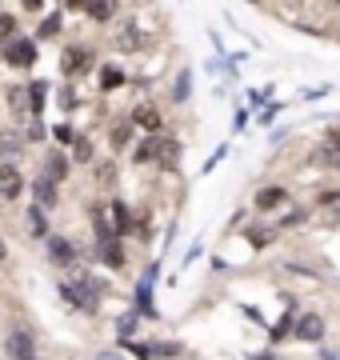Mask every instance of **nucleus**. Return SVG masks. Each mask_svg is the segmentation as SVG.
Returning <instances> with one entry per match:
<instances>
[{
	"label": "nucleus",
	"instance_id": "1",
	"mask_svg": "<svg viewBox=\"0 0 340 360\" xmlns=\"http://www.w3.org/2000/svg\"><path fill=\"white\" fill-rule=\"evenodd\" d=\"M105 284L96 281V276H89V272H72L68 281H60V296H65V304L68 309H77L84 312V316H96L100 312V304H105Z\"/></svg>",
	"mask_w": 340,
	"mask_h": 360
},
{
	"label": "nucleus",
	"instance_id": "2",
	"mask_svg": "<svg viewBox=\"0 0 340 360\" xmlns=\"http://www.w3.org/2000/svg\"><path fill=\"white\" fill-rule=\"evenodd\" d=\"M292 336H296L301 345H325L328 321L320 316V312H296V321H292Z\"/></svg>",
	"mask_w": 340,
	"mask_h": 360
},
{
	"label": "nucleus",
	"instance_id": "3",
	"mask_svg": "<svg viewBox=\"0 0 340 360\" xmlns=\"http://www.w3.org/2000/svg\"><path fill=\"white\" fill-rule=\"evenodd\" d=\"M44 252H48V260H53L56 269L65 272H77V245L68 240V236H56V232H48V240H44Z\"/></svg>",
	"mask_w": 340,
	"mask_h": 360
},
{
	"label": "nucleus",
	"instance_id": "4",
	"mask_svg": "<svg viewBox=\"0 0 340 360\" xmlns=\"http://www.w3.org/2000/svg\"><path fill=\"white\" fill-rule=\"evenodd\" d=\"M4 60L13 68H32L37 65V40H28V37L4 40Z\"/></svg>",
	"mask_w": 340,
	"mask_h": 360
},
{
	"label": "nucleus",
	"instance_id": "5",
	"mask_svg": "<svg viewBox=\"0 0 340 360\" xmlns=\"http://www.w3.org/2000/svg\"><path fill=\"white\" fill-rule=\"evenodd\" d=\"M25 196V176H20V168L13 160H0V200L4 205H13Z\"/></svg>",
	"mask_w": 340,
	"mask_h": 360
},
{
	"label": "nucleus",
	"instance_id": "6",
	"mask_svg": "<svg viewBox=\"0 0 340 360\" xmlns=\"http://www.w3.org/2000/svg\"><path fill=\"white\" fill-rule=\"evenodd\" d=\"M152 284H157V264H148V269H144V276L136 281V292H132L140 316H157V304H152Z\"/></svg>",
	"mask_w": 340,
	"mask_h": 360
},
{
	"label": "nucleus",
	"instance_id": "7",
	"mask_svg": "<svg viewBox=\"0 0 340 360\" xmlns=\"http://www.w3.org/2000/svg\"><path fill=\"white\" fill-rule=\"evenodd\" d=\"M4 352L13 360H32L37 356V340L28 328H13V333H4Z\"/></svg>",
	"mask_w": 340,
	"mask_h": 360
},
{
	"label": "nucleus",
	"instance_id": "8",
	"mask_svg": "<svg viewBox=\"0 0 340 360\" xmlns=\"http://www.w3.org/2000/svg\"><path fill=\"white\" fill-rule=\"evenodd\" d=\"M32 200H37V208H44V212L60 208V184H53L48 176H37L32 180Z\"/></svg>",
	"mask_w": 340,
	"mask_h": 360
},
{
	"label": "nucleus",
	"instance_id": "9",
	"mask_svg": "<svg viewBox=\"0 0 340 360\" xmlns=\"http://www.w3.org/2000/svg\"><path fill=\"white\" fill-rule=\"evenodd\" d=\"M132 160L136 165H152V160H164V136L160 132H148L136 148H132Z\"/></svg>",
	"mask_w": 340,
	"mask_h": 360
},
{
	"label": "nucleus",
	"instance_id": "10",
	"mask_svg": "<svg viewBox=\"0 0 340 360\" xmlns=\"http://www.w3.org/2000/svg\"><path fill=\"white\" fill-rule=\"evenodd\" d=\"M132 129H144V132H160L164 129V112H160L157 104H140V108H132Z\"/></svg>",
	"mask_w": 340,
	"mask_h": 360
},
{
	"label": "nucleus",
	"instance_id": "11",
	"mask_svg": "<svg viewBox=\"0 0 340 360\" xmlns=\"http://www.w3.org/2000/svg\"><path fill=\"white\" fill-rule=\"evenodd\" d=\"M92 65V52L84 49V44H72V49H65V56H60V68H65V77H80L84 68Z\"/></svg>",
	"mask_w": 340,
	"mask_h": 360
},
{
	"label": "nucleus",
	"instance_id": "12",
	"mask_svg": "<svg viewBox=\"0 0 340 360\" xmlns=\"http://www.w3.org/2000/svg\"><path fill=\"white\" fill-rule=\"evenodd\" d=\"M280 205H288V188H280V184H264L261 193H256V200H252L256 212H276Z\"/></svg>",
	"mask_w": 340,
	"mask_h": 360
},
{
	"label": "nucleus",
	"instance_id": "13",
	"mask_svg": "<svg viewBox=\"0 0 340 360\" xmlns=\"http://www.w3.org/2000/svg\"><path fill=\"white\" fill-rule=\"evenodd\" d=\"M96 257H100V264L112 272H124V245L120 240H108V245H96Z\"/></svg>",
	"mask_w": 340,
	"mask_h": 360
},
{
	"label": "nucleus",
	"instance_id": "14",
	"mask_svg": "<svg viewBox=\"0 0 340 360\" xmlns=\"http://www.w3.org/2000/svg\"><path fill=\"white\" fill-rule=\"evenodd\" d=\"M108 217H112V229H117V236L120 240H124V236H129L132 232V217H129V205H124V200H108Z\"/></svg>",
	"mask_w": 340,
	"mask_h": 360
},
{
	"label": "nucleus",
	"instance_id": "15",
	"mask_svg": "<svg viewBox=\"0 0 340 360\" xmlns=\"http://www.w3.org/2000/svg\"><path fill=\"white\" fill-rule=\"evenodd\" d=\"M48 212H44V208H28V236H32V240H48Z\"/></svg>",
	"mask_w": 340,
	"mask_h": 360
},
{
	"label": "nucleus",
	"instance_id": "16",
	"mask_svg": "<svg viewBox=\"0 0 340 360\" xmlns=\"http://www.w3.org/2000/svg\"><path fill=\"white\" fill-rule=\"evenodd\" d=\"M276 236H280V232L268 229V224H249V229H244V240H249L252 248H268V245H276Z\"/></svg>",
	"mask_w": 340,
	"mask_h": 360
},
{
	"label": "nucleus",
	"instance_id": "17",
	"mask_svg": "<svg viewBox=\"0 0 340 360\" xmlns=\"http://www.w3.org/2000/svg\"><path fill=\"white\" fill-rule=\"evenodd\" d=\"M108 144H112V153H124L132 144V120H117L112 132H108Z\"/></svg>",
	"mask_w": 340,
	"mask_h": 360
},
{
	"label": "nucleus",
	"instance_id": "18",
	"mask_svg": "<svg viewBox=\"0 0 340 360\" xmlns=\"http://www.w3.org/2000/svg\"><path fill=\"white\" fill-rule=\"evenodd\" d=\"M68 168H72V160H68V156H60V153H53L48 160H44V176L53 180V184H60V180L68 176Z\"/></svg>",
	"mask_w": 340,
	"mask_h": 360
},
{
	"label": "nucleus",
	"instance_id": "19",
	"mask_svg": "<svg viewBox=\"0 0 340 360\" xmlns=\"http://www.w3.org/2000/svg\"><path fill=\"white\" fill-rule=\"evenodd\" d=\"M292 321H296V300H292V304H288V312L285 316H280V321L273 324V333H268V340H285V336H292Z\"/></svg>",
	"mask_w": 340,
	"mask_h": 360
},
{
	"label": "nucleus",
	"instance_id": "20",
	"mask_svg": "<svg viewBox=\"0 0 340 360\" xmlns=\"http://www.w3.org/2000/svg\"><path fill=\"white\" fill-rule=\"evenodd\" d=\"M117 49H120V52H136V49H140V32H136L132 25H124V28L117 32Z\"/></svg>",
	"mask_w": 340,
	"mask_h": 360
},
{
	"label": "nucleus",
	"instance_id": "21",
	"mask_svg": "<svg viewBox=\"0 0 340 360\" xmlns=\"http://www.w3.org/2000/svg\"><path fill=\"white\" fill-rule=\"evenodd\" d=\"M112 13H117L112 0H89V16L92 20H112Z\"/></svg>",
	"mask_w": 340,
	"mask_h": 360
},
{
	"label": "nucleus",
	"instance_id": "22",
	"mask_svg": "<svg viewBox=\"0 0 340 360\" xmlns=\"http://www.w3.org/2000/svg\"><path fill=\"white\" fill-rule=\"evenodd\" d=\"M136 324H140V312L132 309V312H124V316H120V321H117V333L124 336V340H129V336L136 333Z\"/></svg>",
	"mask_w": 340,
	"mask_h": 360
},
{
	"label": "nucleus",
	"instance_id": "23",
	"mask_svg": "<svg viewBox=\"0 0 340 360\" xmlns=\"http://www.w3.org/2000/svg\"><path fill=\"white\" fill-rule=\"evenodd\" d=\"M316 208L328 212V208H340V188H325V193L316 196Z\"/></svg>",
	"mask_w": 340,
	"mask_h": 360
},
{
	"label": "nucleus",
	"instance_id": "24",
	"mask_svg": "<svg viewBox=\"0 0 340 360\" xmlns=\"http://www.w3.org/2000/svg\"><path fill=\"white\" fill-rule=\"evenodd\" d=\"M120 84H124L120 68H100V89H120Z\"/></svg>",
	"mask_w": 340,
	"mask_h": 360
},
{
	"label": "nucleus",
	"instance_id": "25",
	"mask_svg": "<svg viewBox=\"0 0 340 360\" xmlns=\"http://www.w3.org/2000/svg\"><path fill=\"white\" fill-rule=\"evenodd\" d=\"M304 220H308L304 208H288L285 217H280V229H296V224H304ZM280 229H276V232H280Z\"/></svg>",
	"mask_w": 340,
	"mask_h": 360
},
{
	"label": "nucleus",
	"instance_id": "26",
	"mask_svg": "<svg viewBox=\"0 0 340 360\" xmlns=\"http://www.w3.org/2000/svg\"><path fill=\"white\" fill-rule=\"evenodd\" d=\"M20 148H25V144L16 141V136H0V160H4V156H8V160L20 156Z\"/></svg>",
	"mask_w": 340,
	"mask_h": 360
},
{
	"label": "nucleus",
	"instance_id": "27",
	"mask_svg": "<svg viewBox=\"0 0 340 360\" xmlns=\"http://www.w3.org/2000/svg\"><path fill=\"white\" fill-rule=\"evenodd\" d=\"M72 160H92V144L84 141V136H77V141H72Z\"/></svg>",
	"mask_w": 340,
	"mask_h": 360
},
{
	"label": "nucleus",
	"instance_id": "28",
	"mask_svg": "<svg viewBox=\"0 0 340 360\" xmlns=\"http://www.w3.org/2000/svg\"><path fill=\"white\" fill-rule=\"evenodd\" d=\"M28 101H32V112H44V84H32V89H28Z\"/></svg>",
	"mask_w": 340,
	"mask_h": 360
},
{
	"label": "nucleus",
	"instance_id": "29",
	"mask_svg": "<svg viewBox=\"0 0 340 360\" xmlns=\"http://www.w3.org/2000/svg\"><path fill=\"white\" fill-rule=\"evenodd\" d=\"M53 136H56V141H60V144H65V148H68V144H72V141H77V132L68 129V124H56V129H53Z\"/></svg>",
	"mask_w": 340,
	"mask_h": 360
},
{
	"label": "nucleus",
	"instance_id": "30",
	"mask_svg": "<svg viewBox=\"0 0 340 360\" xmlns=\"http://www.w3.org/2000/svg\"><path fill=\"white\" fill-rule=\"evenodd\" d=\"M28 141H44V124H40V116H32V124H28Z\"/></svg>",
	"mask_w": 340,
	"mask_h": 360
},
{
	"label": "nucleus",
	"instance_id": "31",
	"mask_svg": "<svg viewBox=\"0 0 340 360\" xmlns=\"http://www.w3.org/2000/svg\"><path fill=\"white\" fill-rule=\"evenodd\" d=\"M92 360H129V356H124V352H117V348H100Z\"/></svg>",
	"mask_w": 340,
	"mask_h": 360
},
{
	"label": "nucleus",
	"instance_id": "32",
	"mask_svg": "<svg viewBox=\"0 0 340 360\" xmlns=\"http://www.w3.org/2000/svg\"><path fill=\"white\" fill-rule=\"evenodd\" d=\"M16 32V16H0V37H13Z\"/></svg>",
	"mask_w": 340,
	"mask_h": 360
},
{
	"label": "nucleus",
	"instance_id": "33",
	"mask_svg": "<svg viewBox=\"0 0 340 360\" xmlns=\"http://www.w3.org/2000/svg\"><path fill=\"white\" fill-rule=\"evenodd\" d=\"M176 101H188V72H181V80H176Z\"/></svg>",
	"mask_w": 340,
	"mask_h": 360
},
{
	"label": "nucleus",
	"instance_id": "34",
	"mask_svg": "<svg viewBox=\"0 0 340 360\" xmlns=\"http://www.w3.org/2000/svg\"><path fill=\"white\" fill-rule=\"evenodd\" d=\"M112 172H117L112 165H100V168H96V180H105V184H112V180H117Z\"/></svg>",
	"mask_w": 340,
	"mask_h": 360
},
{
	"label": "nucleus",
	"instance_id": "35",
	"mask_svg": "<svg viewBox=\"0 0 340 360\" xmlns=\"http://www.w3.org/2000/svg\"><path fill=\"white\" fill-rule=\"evenodd\" d=\"M40 4H44V0H25V8H28V13H40Z\"/></svg>",
	"mask_w": 340,
	"mask_h": 360
},
{
	"label": "nucleus",
	"instance_id": "36",
	"mask_svg": "<svg viewBox=\"0 0 340 360\" xmlns=\"http://www.w3.org/2000/svg\"><path fill=\"white\" fill-rule=\"evenodd\" d=\"M4 260H8V245H4V240H0V264H4Z\"/></svg>",
	"mask_w": 340,
	"mask_h": 360
},
{
	"label": "nucleus",
	"instance_id": "37",
	"mask_svg": "<svg viewBox=\"0 0 340 360\" xmlns=\"http://www.w3.org/2000/svg\"><path fill=\"white\" fill-rule=\"evenodd\" d=\"M32 360H40V356H32Z\"/></svg>",
	"mask_w": 340,
	"mask_h": 360
}]
</instances>
